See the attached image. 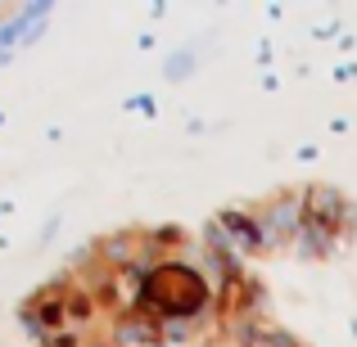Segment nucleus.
I'll return each mask as SVG.
<instances>
[{
    "label": "nucleus",
    "mask_w": 357,
    "mask_h": 347,
    "mask_svg": "<svg viewBox=\"0 0 357 347\" xmlns=\"http://www.w3.org/2000/svg\"><path fill=\"white\" fill-rule=\"evenodd\" d=\"M32 347H289L262 284L181 226H136L82 248L23 302Z\"/></svg>",
    "instance_id": "f257e3e1"
}]
</instances>
